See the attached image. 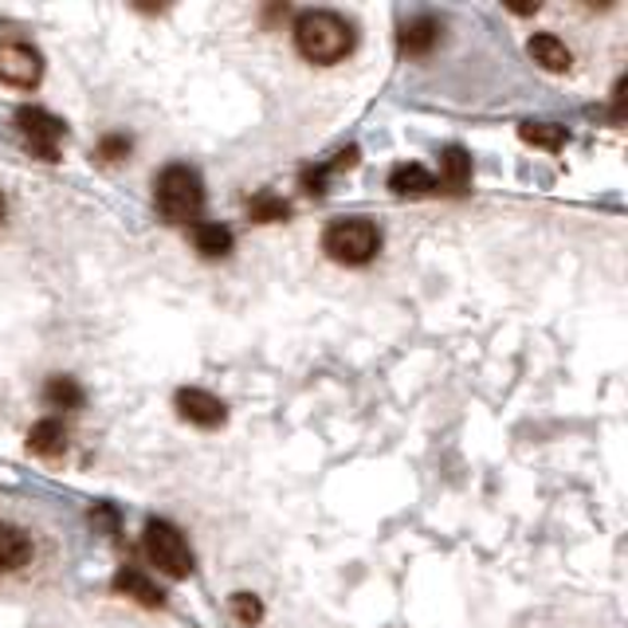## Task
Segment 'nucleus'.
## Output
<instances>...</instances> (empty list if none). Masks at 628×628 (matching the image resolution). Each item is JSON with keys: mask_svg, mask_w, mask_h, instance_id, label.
Wrapping results in <instances>:
<instances>
[{"mask_svg": "<svg viewBox=\"0 0 628 628\" xmlns=\"http://www.w3.org/2000/svg\"><path fill=\"white\" fill-rule=\"evenodd\" d=\"M28 561H32L28 530L16 527V522H0V569L12 573V569H24Z\"/></svg>", "mask_w": 628, "mask_h": 628, "instance_id": "obj_9", "label": "nucleus"}, {"mask_svg": "<svg viewBox=\"0 0 628 628\" xmlns=\"http://www.w3.org/2000/svg\"><path fill=\"white\" fill-rule=\"evenodd\" d=\"M471 181V157L463 154L460 146H448L440 154V185L448 189V193H463ZM436 185V189H440Z\"/></svg>", "mask_w": 628, "mask_h": 628, "instance_id": "obj_15", "label": "nucleus"}, {"mask_svg": "<svg viewBox=\"0 0 628 628\" xmlns=\"http://www.w3.org/2000/svg\"><path fill=\"white\" fill-rule=\"evenodd\" d=\"M173 404L189 424H196V428H216V424H225V416H228L225 401L205 389H181L173 397Z\"/></svg>", "mask_w": 628, "mask_h": 628, "instance_id": "obj_7", "label": "nucleus"}, {"mask_svg": "<svg viewBox=\"0 0 628 628\" xmlns=\"http://www.w3.org/2000/svg\"><path fill=\"white\" fill-rule=\"evenodd\" d=\"M142 546H146V558L154 561L166 578H189L193 573V550H189L185 534L166 519H149L146 534H142Z\"/></svg>", "mask_w": 628, "mask_h": 628, "instance_id": "obj_4", "label": "nucleus"}, {"mask_svg": "<svg viewBox=\"0 0 628 628\" xmlns=\"http://www.w3.org/2000/svg\"><path fill=\"white\" fill-rule=\"evenodd\" d=\"M16 130L32 154H39L44 161H59V142H63L68 126H63L56 114H48V110H39V107H20Z\"/></svg>", "mask_w": 628, "mask_h": 628, "instance_id": "obj_5", "label": "nucleus"}, {"mask_svg": "<svg viewBox=\"0 0 628 628\" xmlns=\"http://www.w3.org/2000/svg\"><path fill=\"white\" fill-rule=\"evenodd\" d=\"M44 78V56L24 39H0V83L32 90Z\"/></svg>", "mask_w": 628, "mask_h": 628, "instance_id": "obj_6", "label": "nucleus"}, {"mask_svg": "<svg viewBox=\"0 0 628 628\" xmlns=\"http://www.w3.org/2000/svg\"><path fill=\"white\" fill-rule=\"evenodd\" d=\"M294 48L311 63H338L353 51V28L350 20L330 9L299 12L294 20Z\"/></svg>", "mask_w": 628, "mask_h": 628, "instance_id": "obj_1", "label": "nucleus"}, {"mask_svg": "<svg viewBox=\"0 0 628 628\" xmlns=\"http://www.w3.org/2000/svg\"><path fill=\"white\" fill-rule=\"evenodd\" d=\"M519 134H522V142H530V146H542V149H561L569 142L566 130L550 126V122H527Z\"/></svg>", "mask_w": 628, "mask_h": 628, "instance_id": "obj_18", "label": "nucleus"}, {"mask_svg": "<svg viewBox=\"0 0 628 628\" xmlns=\"http://www.w3.org/2000/svg\"><path fill=\"white\" fill-rule=\"evenodd\" d=\"M247 213H252V220H259V225H279V220H287V216H291V205H287L283 196L259 193V196H252Z\"/></svg>", "mask_w": 628, "mask_h": 628, "instance_id": "obj_17", "label": "nucleus"}, {"mask_svg": "<svg viewBox=\"0 0 628 628\" xmlns=\"http://www.w3.org/2000/svg\"><path fill=\"white\" fill-rule=\"evenodd\" d=\"M440 44V24L432 16H416L401 28V51L404 56H428Z\"/></svg>", "mask_w": 628, "mask_h": 628, "instance_id": "obj_11", "label": "nucleus"}, {"mask_svg": "<svg viewBox=\"0 0 628 628\" xmlns=\"http://www.w3.org/2000/svg\"><path fill=\"white\" fill-rule=\"evenodd\" d=\"M323 252L330 255L334 264L365 267L373 255L382 252V232L365 216H346V220H334L323 232Z\"/></svg>", "mask_w": 628, "mask_h": 628, "instance_id": "obj_3", "label": "nucleus"}, {"mask_svg": "<svg viewBox=\"0 0 628 628\" xmlns=\"http://www.w3.org/2000/svg\"><path fill=\"white\" fill-rule=\"evenodd\" d=\"M28 451L32 456H39V460H59L63 451H68V428L56 421V416H48V421L32 424L28 432Z\"/></svg>", "mask_w": 628, "mask_h": 628, "instance_id": "obj_10", "label": "nucleus"}, {"mask_svg": "<svg viewBox=\"0 0 628 628\" xmlns=\"http://www.w3.org/2000/svg\"><path fill=\"white\" fill-rule=\"evenodd\" d=\"M530 56H534V63H542L546 71H569V63H573V56H569V48L561 44L558 36H550V32H539V36H530Z\"/></svg>", "mask_w": 628, "mask_h": 628, "instance_id": "obj_12", "label": "nucleus"}, {"mask_svg": "<svg viewBox=\"0 0 628 628\" xmlns=\"http://www.w3.org/2000/svg\"><path fill=\"white\" fill-rule=\"evenodd\" d=\"M232 617L240 620V625H259V617H264V605L252 597V593H232Z\"/></svg>", "mask_w": 628, "mask_h": 628, "instance_id": "obj_19", "label": "nucleus"}, {"mask_svg": "<svg viewBox=\"0 0 628 628\" xmlns=\"http://www.w3.org/2000/svg\"><path fill=\"white\" fill-rule=\"evenodd\" d=\"M44 404L48 409H78L83 404V389L71 377H48L44 385Z\"/></svg>", "mask_w": 628, "mask_h": 628, "instance_id": "obj_16", "label": "nucleus"}, {"mask_svg": "<svg viewBox=\"0 0 628 628\" xmlns=\"http://www.w3.org/2000/svg\"><path fill=\"white\" fill-rule=\"evenodd\" d=\"M4 213H9V205H4V196H0V220H4Z\"/></svg>", "mask_w": 628, "mask_h": 628, "instance_id": "obj_21", "label": "nucleus"}, {"mask_svg": "<svg viewBox=\"0 0 628 628\" xmlns=\"http://www.w3.org/2000/svg\"><path fill=\"white\" fill-rule=\"evenodd\" d=\"M114 589L122 593V597L137 601V605H146V608H161L166 605V593L157 589V581H149L146 573L137 566H122L114 573Z\"/></svg>", "mask_w": 628, "mask_h": 628, "instance_id": "obj_8", "label": "nucleus"}, {"mask_svg": "<svg viewBox=\"0 0 628 628\" xmlns=\"http://www.w3.org/2000/svg\"><path fill=\"white\" fill-rule=\"evenodd\" d=\"M126 154H130L126 134H107L102 142H98V157H102V161H122Z\"/></svg>", "mask_w": 628, "mask_h": 628, "instance_id": "obj_20", "label": "nucleus"}, {"mask_svg": "<svg viewBox=\"0 0 628 628\" xmlns=\"http://www.w3.org/2000/svg\"><path fill=\"white\" fill-rule=\"evenodd\" d=\"M154 201H157V213L173 220V225H189L201 216L205 208V181L196 173L193 166H166L157 173L154 181Z\"/></svg>", "mask_w": 628, "mask_h": 628, "instance_id": "obj_2", "label": "nucleus"}, {"mask_svg": "<svg viewBox=\"0 0 628 628\" xmlns=\"http://www.w3.org/2000/svg\"><path fill=\"white\" fill-rule=\"evenodd\" d=\"M193 247L205 255V259H220V255L232 252V232H228L225 225H213V220H196Z\"/></svg>", "mask_w": 628, "mask_h": 628, "instance_id": "obj_14", "label": "nucleus"}, {"mask_svg": "<svg viewBox=\"0 0 628 628\" xmlns=\"http://www.w3.org/2000/svg\"><path fill=\"white\" fill-rule=\"evenodd\" d=\"M389 189L397 196H428L436 193V177L424 166H397L389 173Z\"/></svg>", "mask_w": 628, "mask_h": 628, "instance_id": "obj_13", "label": "nucleus"}]
</instances>
